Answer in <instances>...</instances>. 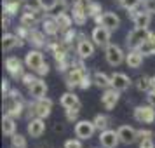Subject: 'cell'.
Masks as SVG:
<instances>
[{"label":"cell","mask_w":155,"mask_h":148,"mask_svg":"<svg viewBox=\"0 0 155 148\" xmlns=\"http://www.w3.org/2000/svg\"><path fill=\"white\" fill-rule=\"evenodd\" d=\"M153 136V133L152 131H148V129H141V131H138V140H145V138H152Z\"/></svg>","instance_id":"ee69618b"},{"label":"cell","mask_w":155,"mask_h":148,"mask_svg":"<svg viewBox=\"0 0 155 148\" xmlns=\"http://www.w3.org/2000/svg\"><path fill=\"white\" fill-rule=\"evenodd\" d=\"M134 120L140 124H153L155 122V108L152 105H140L134 108Z\"/></svg>","instance_id":"277c9868"},{"label":"cell","mask_w":155,"mask_h":148,"mask_svg":"<svg viewBox=\"0 0 155 148\" xmlns=\"http://www.w3.org/2000/svg\"><path fill=\"white\" fill-rule=\"evenodd\" d=\"M42 26H44V33L49 35V37H56L58 33H61V30L58 26L56 18H52V16H45V18H44Z\"/></svg>","instance_id":"603a6c76"},{"label":"cell","mask_w":155,"mask_h":148,"mask_svg":"<svg viewBox=\"0 0 155 148\" xmlns=\"http://www.w3.org/2000/svg\"><path fill=\"white\" fill-rule=\"evenodd\" d=\"M152 89L155 91V77H152Z\"/></svg>","instance_id":"f907efd6"},{"label":"cell","mask_w":155,"mask_h":148,"mask_svg":"<svg viewBox=\"0 0 155 148\" xmlns=\"http://www.w3.org/2000/svg\"><path fill=\"white\" fill-rule=\"evenodd\" d=\"M119 99H120V91H117L115 87H108V89H105L103 96H101V105H103L105 110H113L115 105L119 103Z\"/></svg>","instance_id":"9c48e42d"},{"label":"cell","mask_w":155,"mask_h":148,"mask_svg":"<svg viewBox=\"0 0 155 148\" xmlns=\"http://www.w3.org/2000/svg\"><path fill=\"white\" fill-rule=\"evenodd\" d=\"M44 133H45V122H44V119H38V117L30 119V122H28V134L30 136L31 138H40Z\"/></svg>","instance_id":"2e32d148"},{"label":"cell","mask_w":155,"mask_h":148,"mask_svg":"<svg viewBox=\"0 0 155 148\" xmlns=\"http://www.w3.org/2000/svg\"><path fill=\"white\" fill-rule=\"evenodd\" d=\"M4 11L7 16H14L19 11V0H4Z\"/></svg>","instance_id":"d6a6232c"},{"label":"cell","mask_w":155,"mask_h":148,"mask_svg":"<svg viewBox=\"0 0 155 148\" xmlns=\"http://www.w3.org/2000/svg\"><path fill=\"white\" fill-rule=\"evenodd\" d=\"M143 9L150 12V14H155V0H145L143 2Z\"/></svg>","instance_id":"f35d334b"},{"label":"cell","mask_w":155,"mask_h":148,"mask_svg":"<svg viewBox=\"0 0 155 148\" xmlns=\"http://www.w3.org/2000/svg\"><path fill=\"white\" fill-rule=\"evenodd\" d=\"M117 133H119L120 143H124V145H133L138 140V131L131 126H120L117 129Z\"/></svg>","instance_id":"5bb4252c"},{"label":"cell","mask_w":155,"mask_h":148,"mask_svg":"<svg viewBox=\"0 0 155 148\" xmlns=\"http://www.w3.org/2000/svg\"><path fill=\"white\" fill-rule=\"evenodd\" d=\"M58 21V26H59V30H61V33L63 31H66V30L71 28V23H73V18H71L70 14H66V12H63V14H59L56 18Z\"/></svg>","instance_id":"f1b7e54d"},{"label":"cell","mask_w":155,"mask_h":148,"mask_svg":"<svg viewBox=\"0 0 155 148\" xmlns=\"http://www.w3.org/2000/svg\"><path fill=\"white\" fill-rule=\"evenodd\" d=\"M31 45H35V47H45L47 42H45V33L44 31H38L37 28H31L28 33V38H26Z\"/></svg>","instance_id":"d4e9b609"},{"label":"cell","mask_w":155,"mask_h":148,"mask_svg":"<svg viewBox=\"0 0 155 148\" xmlns=\"http://www.w3.org/2000/svg\"><path fill=\"white\" fill-rule=\"evenodd\" d=\"M64 148H82V140H68L64 143Z\"/></svg>","instance_id":"ab89813d"},{"label":"cell","mask_w":155,"mask_h":148,"mask_svg":"<svg viewBox=\"0 0 155 148\" xmlns=\"http://www.w3.org/2000/svg\"><path fill=\"white\" fill-rule=\"evenodd\" d=\"M92 82L98 85L99 89H108V87H112V77H108L103 71H96L94 77H92Z\"/></svg>","instance_id":"83f0119b"},{"label":"cell","mask_w":155,"mask_h":148,"mask_svg":"<svg viewBox=\"0 0 155 148\" xmlns=\"http://www.w3.org/2000/svg\"><path fill=\"white\" fill-rule=\"evenodd\" d=\"M78 113H80V106H75V108H68V110H66V120H68V122H73V120H77Z\"/></svg>","instance_id":"74e56055"},{"label":"cell","mask_w":155,"mask_h":148,"mask_svg":"<svg viewBox=\"0 0 155 148\" xmlns=\"http://www.w3.org/2000/svg\"><path fill=\"white\" fill-rule=\"evenodd\" d=\"M9 25H11V16H4V18H2V26H4V30H7L9 28Z\"/></svg>","instance_id":"c3c4849f"},{"label":"cell","mask_w":155,"mask_h":148,"mask_svg":"<svg viewBox=\"0 0 155 148\" xmlns=\"http://www.w3.org/2000/svg\"><path fill=\"white\" fill-rule=\"evenodd\" d=\"M141 4V0H120V5L126 11H134Z\"/></svg>","instance_id":"8d00e7d4"},{"label":"cell","mask_w":155,"mask_h":148,"mask_svg":"<svg viewBox=\"0 0 155 148\" xmlns=\"http://www.w3.org/2000/svg\"><path fill=\"white\" fill-rule=\"evenodd\" d=\"M99 148H105V146H99Z\"/></svg>","instance_id":"816d5d0a"},{"label":"cell","mask_w":155,"mask_h":148,"mask_svg":"<svg viewBox=\"0 0 155 148\" xmlns=\"http://www.w3.org/2000/svg\"><path fill=\"white\" fill-rule=\"evenodd\" d=\"M77 54L80 59H87V58H91L94 54V44L91 40H87V37L85 35H80L77 37Z\"/></svg>","instance_id":"ba28073f"},{"label":"cell","mask_w":155,"mask_h":148,"mask_svg":"<svg viewBox=\"0 0 155 148\" xmlns=\"http://www.w3.org/2000/svg\"><path fill=\"white\" fill-rule=\"evenodd\" d=\"M140 51L145 54V56H152V54H155V33H152V35H150V38H148L143 45H141Z\"/></svg>","instance_id":"1f68e13d"},{"label":"cell","mask_w":155,"mask_h":148,"mask_svg":"<svg viewBox=\"0 0 155 148\" xmlns=\"http://www.w3.org/2000/svg\"><path fill=\"white\" fill-rule=\"evenodd\" d=\"M91 84H92L91 75L87 73V75L84 77V80H82V84H80V89H89V87H91Z\"/></svg>","instance_id":"7bdbcfd3"},{"label":"cell","mask_w":155,"mask_h":148,"mask_svg":"<svg viewBox=\"0 0 155 148\" xmlns=\"http://www.w3.org/2000/svg\"><path fill=\"white\" fill-rule=\"evenodd\" d=\"M150 31L148 28H134L133 31H129L127 33V47H131V49H140L143 44L147 42L148 38H150Z\"/></svg>","instance_id":"3957f363"},{"label":"cell","mask_w":155,"mask_h":148,"mask_svg":"<svg viewBox=\"0 0 155 148\" xmlns=\"http://www.w3.org/2000/svg\"><path fill=\"white\" fill-rule=\"evenodd\" d=\"M99 143L105 148H117V145L120 143L119 133L112 131V129H106L103 133H99Z\"/></svg>","instance_id":"7c38bea8"},{"label":"cell","mask_w":155,"mask_h":148,"mask_svg":"<svg viewBox=\"0 0 155 148\" xmlns=\"http://www.w3.org/2000/svg\"><path fill=\"white\" fill-rule=\"evenodd\" d=\"M87 2L89 0H77L71 7V18H73V23H77L78 26H82L85 21H87Z\"/></svg>","instance_id":"8992f818"},{"label":"cell","mask_w":155,"mask_h":148,"mask_svg":"<svg viewBox=\"0 0 155 148\" xmlns=\"http://www.w3.org/2000/svg\"><path fill=\"white\" fill-rule=\"evenodd\" d=\"M37 23H38V12H35V11H31V9H26L25 7V12L21 14V18H19V25L21 26H25V28H35Z\"/></svg>","instance_id":"e0dca14e"},{"label":"cell","mask_w":155,"mask_h":148,"mask_svg":"<svg viewBox=\"0 0 155 148\" xmlns=\"http://www.w3.org/2000/svg\"><path fill=\"white\" fill-rule=\"evenodd\" d=\"M133 16V23L134 28H148L150 21H152V14L147 11H140V12H131Z\"/></svg>","instance_id":"7402d4cb"},{"label":"cell","mask_w":155,"mask_h":148,"mask_svg":"<svg viewBox=\"0 0 155 148\" xmlns=\"http://www.w3.org/2000/svg\"><path fill=\"white\" fill-rule=\"evenodd\" d=\"M23 45H25V40L19 38L18 35H14V33H5L4 38H2V47H4L5 52L12 51L14 47H23Z\"/></svg>","instance_id":"d6986e66"},{"label":"cell","mask_w":155,"mask_h":148,"mask_svg":"<svg viewBox=\"0 0 155 148\" xmlns=\"http://www.w3.org/2000/svg\"><path fill=\"white\" fill-rule=\"evenodd\" d=\"M2 131H4L5 136H12V134H16V120H14L12 115H9V113L4 115V119H2Z\"/></svg>","instance_id":"4316f807"},{"label":"cell","mask_w":155,"mask_h":148,"mask_svg":"<svg viewBox=\"0 0 155 148\" xmlns=\"http://www.w3.org/2000/svg\"><path fill=\"white\" fill-rule=\"evenodd\" d=\"M21 80H23V84L26 85V87H30V85L33 84V82H35L37 78L33 77V75H30V73H25V75L21 77Z\"/></svg>","instance_id":"60d3db41"},{"label":"cell","mask_w":155,"mask_h":148,"mask_svg":"<svg viewBox=\"0 0 155 148\" xmlns=\"http://www.w3.org/2000/svg\"><path fill=\"white\" fill-rule=\"evenodd\" d=\"M105 56H106V61L110 66H119V64L124 63V51L120 49L119 45H115V44H108L105 47Z\"/></svg>","instance_id":"5b68a950"},{"label":"cell","mask_w":155,"mask_h":148,"mask_svg":"<svg viewBox=\"0 0 155 148\" xmlns=\"http://www.w3.org/2000/svg\"><path fill=\"white\" fill-rule=\"evenodd\" d=\"M25 7L31 9V11H35V12H40V11H45L47 5L44 4L42 0H25Z\"/></svg>","instance_id":"836d02e7"},{"label":"cell","mask_w":155,"mask_h":148,"mask_svg":"<svg viewBox=\"0 0 155 148\" xmlns=\"http://www.w3.org/2000/svg\"><path fill=\"white\" fill-rule=\"evenodd\" d=\"M112 77V87H115L117 91H126V89H129L131 87V78L127 77L126 73H120V71H117V73H113V75H110Z\"/></svg>","instance_id":"ac0fdd59"},{"label":"cell","mask_w":155,"mask_h":148,"mask_svg":"<svg viewBox=\"0 0 155 148\" xmlns=\"http://www.w3.org/2000/svg\"><path fill=\"white\" fill-rule=\"evenodd\" d=\"M87 14H89V18H99L101 16V5L99 4H96V2H92V0H89L87 2Z\"/></svg>","instance_id":"e575fe53"},{"label":"cell","mask_w":155,"mask_h":148,"mask_svg":"<svg viewBox=\"0 0 155 148\" xmlns=\"http://www.w3.org/2000/svg\"><path fill=\"white\" fill-rule=\"evenodd\" d=\"M94 21L98 23V25L106 26L110 31H115V30H119V26H120V19L115 12H105V14H101L99 18H96Z\"/></svg>","instance_id":"8fae6325"},{"label":"cell","mask_w":155,"mask_h":148,"mask_svg":"<svg viewBox=\"0 0 155 148\" xmlns=\"http://www.w3.org/2000/svg\"><path fill=\"white\" fill-rule=\"evenodd\" d=\"M153 140L152 138H145V140H140V148H153Z\"/></svg>","instance_id":"b9f144b4"},{"label":"cell","mask_w":155,"mask_h":148,"mask_svg":"<svg viewBox=\"0 0 155 148\" xmlns=\"http://www.w3.org/2000/svg\"><path fill=\"white\" fill-rule=\"evenodd\" d=\"M12 148H14V146H12Z\"/></svg>","instance_id":"f5cc1de1"},{"label":"cell","mask_w":155,"mask_h":148,"mask_svg":"<svg viewBox=\"0 0 155 148\" xmlns=\"http://www.w3.org/2000/svg\"><path fill=\"white\" fill-rule=\"evenodd\" d=\"M4 99H5V110L9 113V115H12V117H19L23 113V110H25V103H23L21 99V94L19 92H16L14 89H11V92H9L7 96H4Z\"/></svg>","instance_id":"6da1fadb"},{"label":"cell","mask_w":155,"mask_h":148,"mask_svg":"<svg viewBox=\"0 0 155 148\" xmlns=\"http://www.w3.org/2000/svg\"><path fill=\"white\" fill-rule=\"evenodd\" d=\"M51 110H52V101L49 98H40L35 99L31 105L28 106V112L33 117H38V119H47L51 115Z\"/></svg>","instance_id":"7a4b0ae2"},{"label":"cell","mask_w":155,"mask_h":148,"mask_svg":"<svg viewBox=\"0 0 155 148\" xmlns=\"http://www.w3.org/2000/svg\"><path fill=\"white\" fill-rule=\"evenodd\" d=\"M96 131V126L92 120H78L75 124V136L78 140H91Z\"/></svg>","instance_id":"52a82bcc"},{"label":"cell","mask_w":155,"mask_h":148,"mask_svg":"<svg viewBox=\"0 0 155 148\" xmlns=\"http://www.w3.org/2000/svg\"><path fill=\"white\" fill-rule=\"evenodd\" d=\"M119 2H120V0H119Z\"/></svg>","instance_id":"db71d44e"},{"label":"cell","mask_w":155,"mask_h":148,"mask_svg":"<svg viewBox=\"0 0 155 148\" xmlns=\"http://www.w3.org/2000/svg\"><path fill=\"white\" fill-rule=\"evenodd\" d=\"M66 9H68V2L66 0H52L51 5H47V9H45V16L58 18L59 14L66 12Z\"/></svg>","instance_id":"ffe728a7"},{"label":"cell","mask_w":155,"mask_h":148,"mask_svg":"<svg viewBox=\"0 0 155 148\" xmlns=\"http://www.w3.org/2000/svg\"><path fill=\"white\" fill-rule=\"evenodd\" d=\"M2 92H4V96H7L9 92H11V85H9V80H4V82H2Z\"/></svg>","instance_id":"7dc6e473"},{"label":"cell","mask_w":155,"mask_h":148,"mask_svg":"<svg viewBox=\"0 0 155 148\" xmlns=\"http://www.w3.org/2000/svg\"><path fill=\"white\" fill-rule=\"evenodd\" d=\"M5 70H7L14 78H21L23 75H25L21 61H19L16 56H9L7 59H5Z\"/></svg>","instance_id":"9a60e30c"},{"label":"cell","mask_w":155,"mask_h":148,"mask_svg":"<svg viewBox=\"0 0 155 148\" xmlns=\"http://www.w3.org/2000/svg\"><path fill=\"white\" fill-rule=\"evenodd\" d=\"M143 52L140 49H131L129 51V54L126 56V63L129 68H134V70H138L141 64H143Z\"/></svg>","instance_id":"cb8c5ba5"},{"label":"cell","mask_w":155,"mask_h":148,"mask_svg":"<svg viewBox=\"0 0 155 148\" xmlns=\"http://www.w3.org/2000/svg\"><path fill=\"white\" fill-rule=\"evenodd\" d=\"M11 145L14 148H26V140L23 134H12L11 136Z\"/></svg>","instance_id":"d590c367"},{"label":"cell","mask_w":155,"mask_h":148,"mask_svg":"<svg viewBox=\"0 0 155 148\" xmlns=\"http://www.w3.org/2000/svg\"><path fill=\"white\" fill-rule=\"evenodd\" d=\"M110 30L106 28V26H103V25H98L96 28L92 30V42L96 44V45H99V47H106L108 44H110Z\"/></svg>","instance_id":"30bf717a"},{"label":"cell","mask_w":155,"mask_h":148,"mask_svg":"<svg viewBox=\"0 0 155 148\" xmlns=\"http://www.w3.org/2000/svg\"><path fill=\"white\" fill-rule=\"evenodd\" d=\"M35 73H38L40 77H44V75H47V73H49V64H47V63H44L42 66H40V68H38V70L35 71Z\"/></svg>","instance_id":"f6af8a7d"},{"label":"cell","mask_w":155,"mask_h":148,"mask_svg":"<svg viewBox=\"0 0 155 148\" xmlns=\"http://www.w3.org/2000/svg\"><path fill=\"white\" fill-rule=\"evenodd\" d=\"M147 101H148V105H152V106L155 108V91H153V89H152V91H148Z\"/></svg>","instance_id":"bcb514c9"},{"label":"cell","mask_w":155,"mask_h":148,"mask_svg":"<svg viewBox=\"0 0 155 148\" xmlns=\"http://www.w3.org/2000/svg\"><path fill=\"white\" fill-rule=\"evenodd\" d=\"M136 89L140 92H148L152 89V77H147V75L138 77V80H136Z\"/></svg>","instance_id":"4dcf8cb0"},{"label":"cell","mask_w":155,"mask_h":148,"mask_svg":"<svg viewBox=\"0 0 155 148\" xmlns=\"http://www.w3.org/2000/svg\"><path fill=\"white\" fill-rule=\"evenodd\" d=\"M25 63H26V66H28L31 71H37L44 63H45V61H44V54L37 49L30 51L28 54H26V58H25Z\"/></svg>","instance_id":"4fadbf2b"},{"label":"cell","mask_w":155,"mask_h":148,"mask_svg":"<svg viewBox=\"0 0 155 148\" xmlns=\"http://www.w3.org/2000/svg\"><path fill=\"white\" fill-rule=\"evenodd\" d=\"M92 122H94V126H96V131H99V133L106 131V129H108V126H110V119H108L106 115H103V113L96 115Z\"/></svg>","instance_id":"f546056e"},{"label":"cell","mask_w":155,"mask_h":148,"mask_svg":"<svg viewBox=\"0 0 155 148\" xmlns=\"http://www.w3.org/2000/svg\"><path fill=\"white\" fill-rule=\"evenodd\" d=\"M28 92L33 99L45 98V94H47V85H45V82H44L42 78H37L35 82L28 87Z\"/></svg>","instance_id":"44dd1931"},{"label":"cell","mask_w":155,"mask_h":148,"mask_svg":"<svg viewBox=\"0 0 155 148\" xmlns=\"http://www.w3.org/2000/svg\"><path fill=\"white\" fill-rule=\"evenodd\" d=\"M54 129H56V133H59V131L63 133V131H64V127H63V126H59V122L56 124V127H54Z\"/></svg>","instance_id":"681fc988"},{"label":"cell","mask_w":155,"mask_h":148,"mask_svg":"<svg viewBox=\"0 0 155 148\" xmlns=\"http://www.w3.org/2000/svg\"><path fill=\"white\" fill-rule=\"evenodd\" d=\"M59 103L63 106L64 110H68V108H75V106H80V101H78V96L77 94H73V92H64L61 99H59Z\"/></svg>","instance_id":"484cf974"}]
</instances>
